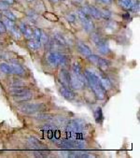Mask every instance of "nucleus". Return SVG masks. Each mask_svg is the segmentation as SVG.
Listing matches in <instances>:
<instances>
[{
	"mask_svg": "<svg viewBox=\"0 0 140 158\" xmlns=\"http://www.w3.org/2000/svg\"><path fill=\"white\" fill-rule=\"evenodd\" d=\"M85 77V80L88 82L89 86L91 89L93 90L94 95H95L96 98L99 100H103L106 97V90L104 87L102 86L99 78H98L97 74L93 72V71H89V70H85L84 73H83Z\"/></svg>",
	"mask_w": 140,
	"mask_h": 158,
	"instance_id": "f257e3e1",
	"label": "nucleus"
},
{
	"mask_svg": "<svg viewBox=\"0 0 140 158\" xmlns=\"http://www.w3.org/2000/svg\"><path fill=\"white\" fill-rule=\"evenodd\" d=\"M48 62L53 66H66L68 60L65 55L57 52H51L47 54Z\"/></svg>",
	"mask_w": 140,
	"mask_h": 158,
	"instance_id": "f03ea898",
	"label": "nucleus"
},
{
	"mask_svg": "<svg viewBox=\"0 0 140 158\" xmlns=\"http://www.w3.org/2000/svg\"><path fill=\"white\" fill-rule=\"evenodd\" d=\"M45 108L43 104H24L20 107V111L25 114H34Z\"/></svg>",
	"mask_w": 140,
	"mask_h": 158,
	"instance_id": "7ed1b4c3",
	"label": "nucleus"
},
{
	"mask_svg": "<svg viewBox=\"0 0 140 158\" xmlns=\"http://www.w3.org/2000/svg\"><path fill=\"white\" fill-rule=\"evenodd\" d=\"M84 123H83L81 120H73L71 121L66 127V131L72 134H76V133H79L81 132L84 128Z\"/></svg>",
	"mask_w": 140,
	"mask_h": 158,
	"instance_id": "20e7f679",
	"label": "nucleus"
},
{
	"mask_svg": "<svg viewBox=\"0 0 140 158\" xmlns=\"http://www.w3.org/2000/svg\"><path fill=\"white\" fill-rule=\"evenodd\" d=\"M70 79L71 75L70 73L65 68H62L59 72V81L63 86L67 88H70Z\"/></svg>",
	"mask_w": 140,
	"mask_h": 158,
	"instance_id": "39448f33",
	"label": "nucleus"
},
{
	"mask_svg": "<svg viewBox=\"0 0 140 158\" xmlns=\"http://www.w3.org/2000/svg\"><path fill=\"white\" fill-rule=\"evenodd\" d=\"M84 86V81L78 78L76 75H71L70 79V88L74 90H80Z\"/></svg>",
	"mask_w": 140,
	"mask_h": 158,
	"instance_id": "423d86ee",
	"label": "nucleus"
},
{
	"mask_svg": "<svg viewBox=\"0 0 140 158\" xmlns=\"http://www.w3.org/2000/svg\"><path fill=\"white\" fill-rule=\"evenodd\" d=\"M30 90L24 88V86L22 87H11L9 89V95H11L13 97L14 96H20L22 95H24L27 92H29Z\"/></svg>",
	"mask_w": 140,
	"mask_h": 158,
	"instance_id": "0eeeda50",
	"label": "nucleus"
},
{
	"mask_svg": "<svg viewBox=\"0 0 140 158\" xmlns=\"http://www.w3.org/2000/svg\"><path fill=\"white\" fill-rule=\"evenodd\" d=\"M60 94L64 96L66 100H73L75 98V94L74 92H72L69 88L65 87V86H62L60 88Z\"/></svg>",
	"mask_w": 140,
	"mask_h": 158,
	"instance_id": "6e6552de",
	"label": "nucleus"
},
{
	"mask_svg": "<svg viewBox=\"0 0 140 158\" xmlns=\"http://www.w3.org/2000/svg\"><path fill=\"white\" fill-rule=\"evenodd\" d=\"M19 29L21 30L22 34H24V37H26V39H33L34 37V33H33V30L29 27V26H26L25 24H21L20 26H19Z\"/></svg>",
	"mask_w": 140,
	"mask_h": 158,
	"instance_id": "1a4fd4ad",
	"label": "nucleus"
},
{
	"mask_svg": "<svg viewBox=\"0 0 140 158\" xmlns=\"http://www.w3.org/2000/svg\"><path fill=\"white\" fill-rule=\"evenodd\" d=\"M29 144L32 146L33 148H35L36 150H44L46 149V147H45V145L43 143H41V142L37 140V138H29Z\"/></svg>",
	"mask_w": 140,
	"mask_h": 158,
	"instance_id": "9d476101",
	"label": "nucleus"
},
{
	"mask_svg": "<svg viewBox=\"0 0 140 158\" xmlns=\"http://www.w3.org/2000/svg\"><path fill=\"white\" fill-rule=\"evenodd\" d=\"M97 49H98V51H99V52H101L102 54H108L110 52V49H109L108 45L107 44V42H106L104 39L97 44Z\"/></svg>",
	"mask_w": 140,
	"mask_h": 158,
	"instance_id": "9b49d317",
	"label": "nucleus"
},
{
	"mask_svg": "<svg viewBox=\"0 0 140 158\" xmlns=\"http://www.w3.org/2000/svg\"><path fill=\"white\" fill-rule=\"evenodd\" d=\"M97 76H98V78H99L101 84L104 87V89L106 90V91H107V90H109V89L111 88V82H110V81H109V79H108L107 77L103 76L102 74H99V75L97 74Z\"/></svg>",
	"mask_w": 140,
	"mask_h": 158,
	"instance_id": "f8f14e48",
	"label": "nucleus"
},
{
	"mask_svg": "<svg viewBox=\"0 0 140 158\" xmlns=\"http://www.w3.org/2000/svg\"><path fill=\"white\" fill-rule=\"evenodd\" d=\"M10 67H11V70H12L13 74L22 75L24 73V68L20 65V64H18V63H12L10 65Z\"/></svg>",
	"mask_w": 140,
	"mask_h": 158,
	"instance_id": "ddd939ff",
	"label": "nucleus"
},
{
	"mask_svg": "<svg viewBox=\"0 0 140 158\" xmlns=\"http://www.w3.org/2000/svg\"><path fill=\"white\" fill-rule=\"evenodd\" d=\"M78 51L81 52V54L85 55V56H89L91 54H92V51H91V49L87 46L86 44L82 43V42H78Z\"/></svg>",
	"mask_w": 140,
	"mask_h": 158,
	"instance_id": "4468645a",
	"label": "nucleus"
},
{
	"mask_svg": "<svg viewBox=\"0 0 140 158\" xmlns=\"http://www.w3.org/2000/svg\"><path fill=\"white\" fill-rule=\"evenodd\" d=\"M32 93L31 91L27 92L26 94H24V95H22L20 96H14V100L16 101V102H22V101H28L32 98Z\"/></svg>",
	"mask_w": 140,
	"mask_h": 158,
	"instance_id": "2eb2a0df",
	"label": "nucleus"
},
{
	"mask_svg": "<svg viewBox=\"0 0 140 158\" xmlns=\"http://www.w3.org/2000/svg\"><path fill=\"white\" fill-rule=\"evenodd\" d=\"M90 16H92L94 19L99 20V19H101L100 9H97V7H93V6H90Z\"/></svg>",
	"mask_w": 140,
	"mask_h": 158,
	"instance_id": "dca6fc26",
	"label": "nucleus"
},
{
	"mask_svg": "<svg viewBox=\"0 0 140 158\" xmlns=\"http://www.w3.org/2000/svg\"><path fill=\"white\" fill-rule=\"evenodd\" d=\"M83 24V27H84V29L86 30L87 32H93L94 30V24L92 20H90V19H88V20H86L84 22H82Z\"/></svg>",
	"mask_w": 140,
	"mask_h": 158,
	"instance_id": "f3484780",
	"label": "nucleus"
},
{
	"mask_svg": "<svg viewBox=\"0 0 140 158\" xmlns=\"http://www.w3.org/2000/svg\"><path fill=\"white\" fill-rule=\"evenodd\" d=\"M104 116H103V111H102V108L99 107L96 108V111H94V120L97 123H101L103 122Z\"/></svg>",
	"mask_w": 140,
	"mask_h": 158,
	"instance_id": "a211bd4d",
	"label": "nucleus"
},
{
	"mask_svg": "<svg viewBox=\"0 0 140 158\" xmlns=\"http://www.w3.org/2000/svg\"><path fill=\"white\" fill-rule=\"evenodd\" d=\"M40 45H41L40 41L36 40L35 39H31V40H29V41H28V43H27L28 48L30 49V50H33V51H36V50H37V49H39Z\"/></svg>",
	"mask_w": 140,
	"mask_h": 158,
	"instance_id": "6ab92c4d",
	"label": "nucleus"
},
{
	"mask_svg": "<svg viewBox=\"0 0 140 158\" xmlns=\"http://www.w3.org/2000/svg\"><path fill=\"white\" fill-rule=\"evenodd\" d=\"M132 1L133 0H119V5L122 7L123 9L129 10L132 6Z\"/></svg>",
	"mask_w": 140,
	"mask_h": 158,
	"instance_id": "aec40b11",
	"label": "nucleus"
},
{
	"mask_svg": "<svg viewBox=\"0 0 140 158\" xmlns=\"http://www.w3.org/2000/svg\"><path fill=\"white\" fill-rule=\"evenodd\" d=\"M96 65H97L98 66H99L102 70H105V69H107L108 67V66H109V62L107 61V60L104 59V58L99 57V59H98V62H97Z\"/></svg>",
	"mask_w": 140,
	"mask_h": 158,
	"instance_id": "412c9836",
	"label": "nucleus"
},
{
	"mask_svg": "<svg viewBox=\"0 0 140 158\" xmlns=\"http://www.w3.org/2000/svg\"><path fill=\"white\" fill-rule=\"evenodd\" d=\"M0 70L5 74H12V70H11L10 66L7 65L6 63L0 64Z\"/></svg>",
	"mask_w": 140,
	"mask_h": 158,
	"instance_id": "4be33fe9",
	"label": "nucleus"
},
{
	"mask_svg": "<svg viewBox=\"0 0 140 158\" xmlns=\"http://www.w3.org/2000/svg\"><path fill=\"white\" fill-rule=\"evenodd\" d=\"M53 39L55 40V42H57L60 45H66V44L65 39H64V37H62V35H60V34H54Z\"/></svg>",
	"mask_w": 140,
	"mask_h": 158,
	"instance_id": "5701e85b",
	"label": "nucleus"
},
{
	"mask_svg": "<svg viewBox=\"0 0 140 158\" xmlns=\"http://www.w3.org/2000/svg\"><path fill=\"white\" fill-rule=\"evenodd\" d=\"M3 14L5 15L7 19H9V20H10V21L14 22L15 20H16V16H15V15L11 12V11H9V10H7V9L3 10Z\"/></svg>",
	"mask_w": 140,
	"mask_h": 158,
	"instance_id": "b1692460",
	"label": "nucleus"
},
{
	"mask_svg": "<svg viewBox=\"0 0 140 158\" xmlns=\"http://www.w3.org/2000/svg\"><path fill=\"white\" fill-rule=\"evenodd\" d=\"M130 10H132L133 12H138L139 11V1L138 0H133L132 1V6Z\"/></svg>",
	"mask_w": 140,
	"mask_h": 158,
	"instance_id": "393cba45",
	"label": "nucleus"
},
{
	"mask_svg": "<svg viewBox=\"0 0 140 158\" xmlns=\"http://www.w3.org/2000/svg\"><path fill=\"white\" fill-rule=\"evenodd\" d=\"M101 12V18L105 19V20H108L111 17V12L108 9H102L100 10Z\"/></svg>",
	"mask_w": 140,
	"mask_h": 158,
	"instance_id": "a878e982",
	"label": "nucleus"
},
{
	"mask_svg": "<svg viewBox=\"0 0 140 158\" xmlns=\"http://www.w3.org/2000/svg\"><path fill=\"white\" fill-rule=\"evenodd\" d=\"M78 16L81 20V22H84L86 20H88V19H90L88 15H87L86 13H84V11H83L82 9H78Z\"/></svg>",
	"mask_w": 140,
	"mask_h": 158,
	"instance_id": "bb28decb",
	"label": "nucleus"
},
{
	"mask_svg": "<svg viewBox=\"0 0 140 158\" xmlns=\"http://www.w3.org/2000/svg\"><path fill=\"white\" fill-rule=\"evenodd\" d=\"M10 31H11V33H12L13 35H14L15 37H17V39H20V37H21V34H22V32H21V30L19 29V27L17 28L16 26H13L12 28H10Z\"/></svg>",
	"mask_w": 140,
	"mask_h": 158,
	"instance_id": "cd10ccee",
	"label": "nucleus"
},
{
	"mask_svg": "<svg viewBox=\"0 0 140 158\" xmlns=\"http://www.w3.org/2000/svg\"><path fill=\"white\" fill-rule=\"evenodd\" d=\"M39 41H40V43H42L44 45H47V43L49 42V37L47 36V34H45L44 32H41Z\"/></svg>",
	"mask_w": 140,
	"mask_h": 158,
	"instance_id": "c85d7f7f",
	"label": "nucleus"
},
{
	"mask_svg": "<svg viewBox=\"0 0 140 158\" xmlns=\"http://www.w3.org/2000/svg\"><path fill=\"white\" fill-rule=\"evenodd\" d=\"M92 39L95 44H98L99 42H101L102 40H103V39H102V37L99 36V34H97V33L92 34Z\"/></svg>",
	"mask_w": 140,
	"mask_h": 158,
	"instance_id": "c756f323",
	"label": "nucleus"
},
{
	"mask_svg": "<svg viewBox=\"0 0 140 158\" xmlns=\"http://www.w3.org/2000/svg\"><path fill=\"white\" fill-rule=\"evenodd\" d=\"M87 57H88L89 61L92 62L93 64H94V65H96L97 62H98V59H99V56L95 55V54H91L89 56H87Z\"/></svg>",
	"mask_w": 140,
	"mask_h": 158,
	"instance_id": "7c9ffc66",
	"label": "nucleus"
},
{
	"mask_svg": "<svg viewBox=\"0 0 140 158\" xmlns=\"http://www.w3.org/2000/svg\"><path fill=\"white\" fill-rule=\"evenodd\" d=\"M41 30L39 29V28H36L35 30L33 31L34 33V39H35L36 40H39V39H40V35H41Z\"/></svg>",
	"mask_w": 140,
	"mask_h": 158,
	"instance_id": "2f4dec72",
	"label": "nucleus"
},
{
	"mask_svg": "<svg viewBox=\"0 0 140 158\" xmlns=\"http://www.w3.org/2000/svg\"><path fill=\"white\" fill-rule=\"evenodd\" d=\"M3 22H4V24H5L6 27L12 28L13 26H15V25H14V22H13V21H10V20H9V19H6V20L4 21Z\"/></svg>",
	"mask_w": 140,
	"mask_h": 158,
	"instance_id": "473e14b6",
	"label": "nucleus"
},
{
	"mask_svg": "<svg viewBox=\"0 0 140 158\" xmlns=\"http://www.w3.org/2000/svg\"><path fill=\"white\" fill-rule=\"evenodd\" d=\"M9 5L7 3H6L5 1H0V10H6L9 9Z\"/></svg>",
	"mask_w": 140,
	"mask_h": 158,
	"instance_id": "72a5a7b5",
	"label": "nucleus"
},
{
	"mask_svg": "<svg viewBox=\"0 0 140 158\" xmlns=\"http://www.w3.org/2000/svg\"><path fill=\"white\" fill-rule=\"evenodd\" d=\"M36 118H37V119H39V120H47V119H49L50 117H49V115H47V114H44V113H39V115L37 116Z\"/></svg>",
	"mask_w": 140,
	"mask_h": 158,
	"instance_id": "f704fd0d",
	"label": "nucleus"
},
{
	"mask_svg": "<svg viewBox=\"0 0 140 158\" xmlns=\"http://www.w3.org/2000/svg\"><path fill=\"white\" fill-rule=\"evenodd\" d=\"M66 20L68 21L69 22H74L75 20H76V16L73 14H69V15H67L66 16Z\"/></svg>",
	"mask_w": 140,
	"mask_h": 158,
	"instance_id": "c9c22d12",
	"label": "nucleus"
},
{
	"mask_svg": "<svg viewBox=\"0 0 140 158\" xmlns=\"http://www.w3.org/2000/svg\"><path fill=\"white\" fill-rule=\"evenodd\" d=\"M6 31H7V27L5 26V24H4V22L0 21V34L5 33Z\"/></svg>",
	"mask_w": 140,
	"mask_h": 158,
	"instance_id": "e433bc0d",
	"label": "nucleus"
},
{
	"mask_svg": "<svg viewBox=\"0 0 140 158\" xmlns=\"http://www.w3.org/2000/svg\"><path fill=\"white\" fill-rule=\"evenodd\" d=\"M98 2L103 3L105 5H111L112 4V0H97Z\"/></svg>",
	"mask_w": 140,
	"mask_h": 158,
	"instance_id": "4c0bfd02",
	"label": "nucleus"
},
{
	"mask_svg": "<svg viewBox=\"0 0 140 158\" xmlns=\"http://www.w3.org/2000/svg\"><path fill=\"white\" fill-rule=\"evenodd\" d=\"M122 17H123V19H125V20H128V19L130 18V14H129V12H127V13H125V14H123V15H122Z\"/></svg>",
	"mask_w": 140,
	"mask_h": 158,
	"instance_id": "58836bf2",
	"label": "nucleus"
},
{
	"mask_svg": "<svg viewBox=\"0 0 140 158\" xmlns=\"http://www.w3.org/2000/svg\"><path fill=\"white\" fill-rule=\"evenodd\" d=\"M4 1L9 4V5H12V4L14 3V0H4Z\"/></svg>",
	"mask_w": 140,
	"mask_h": 158,
	"instance_id": "ea45409f",
	"label": "nucleus"
},
{
	"mask_svg": "<svg viewBox=\"0 0 140 158\" xmlns=\"http://www.w3.org/2000/svg\"><path fill=\"white\" fill-rule=\"evenodd\" d=\"M51 1L52 3H57V2L60 1V0H51Z\"/></svg>",
	"mask_w": 140,
	"mask_h": 158,
	"instance_id": "a19ab883",
	"label": "nucleus"
},
{
	"mask_svg": "<svg viewBox=\"0 0 140 158\" xmlns=\"http://www.w3.org/2000/svg\"><path fill=\"white\" fill-rule=\"evenodd\" d=\"M26 1H27V2H33L34 0H26Z\"/></svg>",
	"mask_w": 140,
	"mask_h": 158,
	"instance_id": "79ce46f5",
	"label": "nucleus"
}]
</instances>
